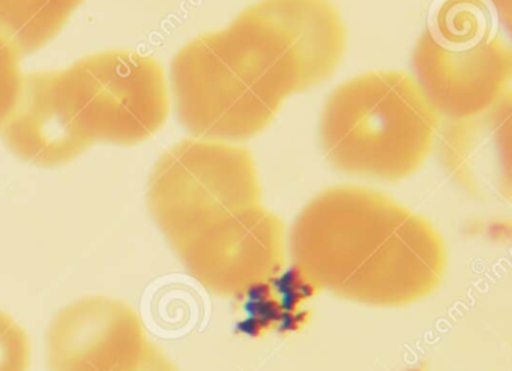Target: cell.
Listing matches in <instances>:
<instances>
[{
	"label": "cell",
	"instance_id": "1",
	"mask_svg": "<svg viewBox=\"0 0 512 371\" xmlns=\"http://www.w3.org/2000/svg\"><path fill=\"white\" fill-rule=\"evenodd\" d=\"M344 49L346 29L328 0H260L176 53V115L197 139H253L286 98L332 77Z\"/></svg>",
	"mask_w": 512,
	"mask_h": 371
},
{
	"label": "cell",
	"instance_id": "2",
	"mask_svg": "<svg viewBox=\"0 0 512 371\" xmlns=\"http://www.w3.org/2000/svg\"><path fill=\"white\" fill-rule=\"evenodd\" d=\"M290 256L310 286L374 307L421 301L446 268L445 244L424 217L358 185L326 188L305 205Z\"/></svg>",
	"mask_w": 512,
	"mask_h": 371
},
{
	"label": "cell",
	"instance_id": "3",
	"mask_svg": "<svg viewBox=\"0 0 512 371\" xmlns=\"http://www.w3.org/2000/svg\"><path fill=\"white\" fill-rule=\"evenodd\" d=\"M163 67L130 50L86 56L65 71L22 77L5 145L35 166L71 163L95 143L146 142L169 118Z\"/></svg>",
	"mask_w": 512,
	"mask_h": 371
},
{
	"label": "cell",
	"instance_id": "4",
	"mask_svg": "<svg viewBox=\"0 0 512 371\" xmlns=\"http://www.w3.org/2000/svg\"><path fill=\"white\" fill-rule=\"evenodd\" d=\"M439 118L412 76L373 71L331 92L320 115V146L338 172L397 182L424 164Z\"/></svg>",
	"mask_w": 512,
	"mask_h": 371
},
{
	"label": "cell",
	"instance_id": "5",
	"mask_svg": "<svg viewBox=\"0 0 512 371\" xmlns=\"http://www.w3.org/2000/svg\"><path fill=\"white\" fill-rule=\"evenodd\" d=\"M260 205L248 149L215 140H182L161 155L148 182V208L173 251L235 212Z\"/></svg>",
	"mask_w": 512,
	"mask_h": 371
},
{
	"label": "cell",
	"instance_id": "6",
	"mask_svg": "<svg viewBox=\"0 0 512 371\" xmlns=\"http://www.w3.org/2000/svg\"><path fill=\"white\" fill-rule=\"evenodd\" d=\"M416 83L449 121L470 118L508 92L512 52L496 32L448 34L428 26L412 55Z\"/></svg>",
	"mask_w": 512,
	"mask_h": 371
},
{
	"label": "cell",
	"instance_id": "7",
	"mask_svg": "<svg viewBox=\"0 0 512 371\" xmlns=\"http://www.w3.org/2000/svg\"><path fill=\"white\" fill-rule=\"evenodd\" d=\"M176 256L206 290L239 296L277 277L286 262V227L263 206H251L188 242Z\"/></svg>",
	"mask_w": 512,
	"mask_h": 371
},
{
	"label": "cell",
	"instance_id": "8",
	"mask_svg": "<svg viewBox=\"0 0 512 371\" xmlns=\"http://www.w3.org/2000/svg\"><path fill=\"white\" fill-rule=\"evenodd\" d=\"M149 344L142 320L130 305L88 296L53 319L47 361L50 371H130Z\"/></svg>",
	"mask_w": 512,
	"mask_h": 371
},
{
	"label": "cell",
	"instance_id": "9",
	"mask_svg": "<svg viewBox=\"0 0 512 371\" xmlns=\"http://www.w3.org/2000/svg\"><path fill=\"white\" fill-rule=\"evenodd\" d=\"M511 92L470 118L449 121L439 137L443 169L467 193L511 199Z\"/></svg>",
	"mask_w": 512,
	"mask_h": 371
},
{
	"label": "cell",
	"instance_id": "10",
	"mask_svg": "<svg viewBox=\"0 0 512 371\" xmlns=\"http://www.w3.org/2000/svg\"><path fill=\"white\" fill-rule=\"evenodd\" d=\"M85 0H0V40L20 55L52 41Z\"/></svg>",
	"mask_w": 512,
	"mask_h": 371
},
{
	"label": "cell",
	"instance_id": "11",
	"mask_svg": "<svg viewBox=\"0 0 512 371\" xmlns=\"http://www.w3.org/2000/svg\"><path fill=\"white\" fill-rule=\"evenodd\" d=\"M31 344L22 326L0 311V371H28Z\"/></svg>",
	"mask_w": 512,
	"mask_h": 371
},
{
	"label": "cell",
	"instance_id": "12",
	"mask_svg": "<svg viewBox=\"0 0 512 371\" xmlns=\"http://www.w3.org/2000/svg\"><path fill=\"white\" fill-rule=\"evenodd\" d=\"M22 77L19 53L0 40V127L16 106Z\"/></svg>",
	"mask_w": 512,
	"mask_h": 371
},
{
	"label": "cell",
	"instance_id": "13",
	"mask_svg": "<svg viewBox=\"0 0 512 371\" xmlns=\"http://www.w3.org/2000/svg\"><path fill=\"white\" fill-rule=\"evenodd\" d=\"M130 371H178L175 365L166 358L163 352L154 344H149L143 358L140 359L136 367L131 368Z\"/></svg>",
	"mask_w": 512,
	"mask_h": 371
},
{
	"label": "cell",
	"instance_id": "14",
	"mask_svg": "<svg viewBox=\"0 0 512 371\" xmlns=\"http://www.w3.org/2000/svg\"><path fill=\"white\" fill-rule=\"evenodd\" d=\"M494 7L497 8L500 14H502L503 22L509 28V14H511V0H491Z\"/></svg>",
	"mask_w": 512,
	"mask_h": 371
}]
</instances>
